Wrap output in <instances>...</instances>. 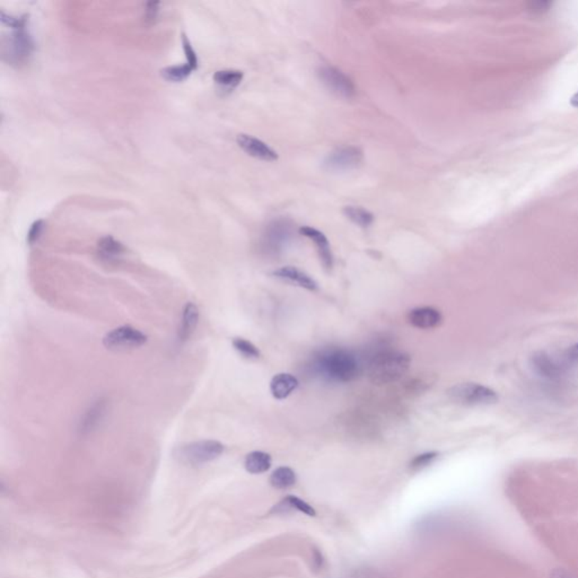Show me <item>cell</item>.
Here are the masks:
<instances>
[{
	"instance_id": "obj_1",
	"label": "cell",
	"mask_w": 578,
	"mask_h": 578,
	"mask_svg": "<svg viewBox=\"0 0 578 578\" xmlns=\"http://www.w3.org/2000/svg\"><path fill=\"white\" fill-rule=\"evenodd\" d=\"M0 17L1 23L13 30L9 41L4 44V59L7 58L11 65H23L28 61L34 49L33 40L26 31L28 16L14 17L1 11Z\"/></svg>"
},
{
	"instance_id": "obj_2",
	"label": "cell",
	"mask_w": 578,
	"mask_h": 578,
	"mask_svg": "<svg viewBox=\"0 0 578 578\" xmlns=\"http://www.w3.org/2000/svg\"><path fill=\"white\" fill-rule=\"evenodd\" d=\"M410 357L402 353H382L374 357L368 368V378L376 385L393 383L408 372Z\"/></svg>"
},
{
	"instance_id": "obj_3",
	"label": "cell",
	"mask_w": 578,
	"mask_h": 578,
	"mask_svg": "<svg viewBox=\"0 0 578 578\" xmlns=\"http://www.w3.org/2000/svg\"><path fill=\"white\" fill-rule=\"evenodd\" d=\"M318 368L326 378L337 382H349L359 374L358 359L343 349H333L321 355Z\"/></svg>"
},
{
	"instance_id": "obj_4",
	"label": "cell",
	"mask_w": 578,
	"mask_h": 578,
	"mask_svg": "<svg viewBox=\"0 0 578 578\" xmlns=\"http://www.w3.org/2000/svg\"><path fill=\"white\" fill-rule=\"evenodd\" d=\"M447 395L454 402L464 406H489L498 401V395L493 389L472 382L456 384L447 391Z\"/></svg>"
},
{
	"instance_id": "obj_5",
	"label": "cell",
	"mask_w": 578,
	"mask_h": 578,
	"mask_svg": "<svg viewBox=\"0 0 578 578\" xmlns=\"http://www.w3.org/2000/svg\"><path fill=\"white\" fill-rule=\"evenodd\" d=\"M224 445L217 441H198L182 445L176 451V456L182 464L200 466L220 458Z\"/></svg>"
},
{
	"instance_id": "obj_6",
	"label": "cell",
	"mask_w": 578,
	"mask_h": 578,
	"mask_svg": "<svg viewBox=\"0 0 578 578\" xmlns=\"http://www.w3.org/2000/svg\"><path fill=\"white\" fill-rule=\"evenodd\" d=\"M147 343V336L130 326H122L107 332L103 338L105 348L113 351L139 348Z\"/></svg>"
},
{
	"instance_id": "obj_7",
	"label": "cell",
	"mask_w": 578,
	"mask_h": 578,
	"mask_svg": "<svg viewBox=\"0 0 578 578\" xmlns=\"http://www.w3.org/2000/svg\"><path fill=\"white\" fill-rule=\"evenodd\" d=\"M318 75L321 82L338 97L351 99L356 93L353 80L336 67H321L318 70Z\"/></svg>"
},
{
	"instance_id": "obj_8",
	"label": "cell",
	"mask_w": 578,
	"mask_h": 578,
	"mask_svg": "<svg viewBox=\"0 0 578 578\" xmlns=\"http://www.w3.org/2000/svg\"><path fill=\"white\" fill-rule=\"evenodd\" d=\"M362 149L354 146L341 147L330 153L324 161V168L332 172H343V171L353 170L362 164Z\"/></svg>"
},
{
	"instance_id": "obj_9",
	"label": "cell",
	"mask_w": 578,
	"mask_h": 578,
	"mask_svg": "<svg viewBox=\"0 0 578 578\" xmlns=\"http://www.w3.org/2000/svg\"><path fill=\"white\" fill-rule=\"evenodd\" d=\"M236 141L247 155L255 157V159L266 161V162H274L278 159L277 151H274L270 146L263 143L262 140L258 139V138L252 137L250 134H241L236 138Z\"/></svg>"
},
{
	"instance_id": "obj_10",
	"label": "cell",
	"mask_w": 578,
	"mask_h": 578,
	"mask_svg": "<svg viewBox=\"0 0 578 578\" xmlns=\"http://www.w3.org/2000/svg\"><path fill=\"white\" fill-rule=\"evenodd\" d=\"M291 235V224L286 220H274L268 225L263 236V244L272 251H277L289 240Z\"/></svg>"
},
{
	"instance_id": "obj_11",
	"label": "cell",
	"mask_w": 578,
	"mask_h": 578,
	"mask_svg": "<svg viewBox=\"0 0 578 578\" xmlns=\"http://www.w3.org/2000/svg\"><path fill=\"white\" fill-rule=\"evenodd\" d=\"M299 233L316 244L322 264H323L326 270H331L332 267H333V255H332L331 247H330L329 241L326 239V236L320 230L311 228V226H303V228H299Z\"/></svg>"
},
{
	"instance_id": "obj_12",
	"label": "cell",
	"mask_w": 578,
	"mask_h": 578,
	"mask_svg": "<svg viewBox=\"0 0 578 578\" xmlns=\"http://www.w3.org/2000/svg\"><path fill=\"white\" fill-rule=\"evenodd\" d=\"M274 277L278 279H282V282H289L293 285L299 286V287L305 288L307 291H316L318 289V284L316 280L311 278L309 274L301 272L296 267H282V268L277 269L274 272Z\"/></svg>"
},
{
	"instance_id": "obj_13",
	"label": "cell",
	"mask_w": 578,
	"mask_h": 578,
	"mask_svg": "<svg viewBox=\"0 0 578 578\" xmlns=\"http://www.w3.org/2000/svg\"><path fill=\"white\" fill-rule=\"evenodd\" d=\"M441 312L434 307H418L410 311L408 321L418 329H433L441 323Z\"/></svg>"
},
{
	"instance_id": "obj_14",
	"label": "cell",
	"mask_w": 578,
	"mask_h": 578,
	"mask_svg": "<svg viewBox=\"0 0 578 578\" xmlns=\"http://www.w3.org/2000/svg\"><path fill=\"white\" fill-rule=\"evenodd\" d=\"M107 408V401L103 399H99L92 406H90L80 419V427H78L80 433L90 434L99 427L102 420L105 419Z\"/></svg>"
},
{
	"instance_id": "obj_15",
	"label": "cell",
	"mask_w": 578,
	"mask_h": 578,
	"mask_svg": "<svg viewBox=\"0 0 578 578\" xmlns=\"http://www.w3.org/2000/svg\"><path fill=\"white\" fill-rule=\"evenodd\" d=\"M297 387H299L297 378L288 373L277 374L270 382L272 395L278 400L289 397Z\"/></svg>"
},
{
	"instance_id": "obj_16",
	"label": "cell",
	"mask_w": 578,
	"mask_h": 578,
	"mask_svg": "<svg viewBox=\"0 0 578 578\" xmlns=\"http://www.w3.org/2000/svg\"><path fill=\"white\" fill-rule=\"evenodd\" d=\"M97 252H99L100 258L112 262V261L118 260L124 255L126 247L112 236L107 235L102 237L97 243Z\"/></svg>"
},
{
	"instance_id": "obj_17",
	"label": "cell",
	"mask_w": 578,
	"mask_h": 578,
	"mask_svg": "<svg viewBox=\"0 0 578 578\" xmlns=\"http://www.w3.org/2000/svg\"><path fill=\"white\" fill-rule=\"evenodd\" d=\"M532 365L539 375L549 378V380H556L562 374V368H560V365L555 363L550 356L543 354V353L533 356Z\"/></svg>"
},
{
	"instance_id": "obj_18",
	"label": "cell",
	"mask_w": 578,
	"mask_h": 578,
	"mask_svg": "<svg viewBox=\"0 0 578 578\" xmlns=\"http://www.w3.org/2000/svg\"><path fill=\"white\" fill-rule=\"evenodd\" d=\"M199 311L193 303H188L182 312L181 324L178 329V338L182 341L189 339L197 328Z\"/></svg>"
},
{
	"instance_id": "obj_19",
	"label": "cell",
	"mask_w": 578,
	"mask_h": 578,
	"mask_svg": "<svg viewBox=\"0 0 578 578\" xmlns=\"http://www.w3.org/2000/svg\"><path fill=\"white\" fill-rule=\"evenodd\" d=\"M297 510V512L303 513L307 516H316V512L310 504H307L304 501L296 496H287L279 504L274 505L272 512L274 514H280V513H288L291 510Z\"/></svg>"
},
{
	"instance_id": "obj_20",
	"label": "cell",
	"mask_w": 578,
	"mask_h": 578,
	"mask_svg": "<svg viewBox=\"0 0 578 578\" xmlns=\"http://www.w3.org/2000/svg\"><path fill=\"white\" fill-rule=\"evenodd\" d=\"M272 460L270 454L261 451H255L247 455L244 466L247 471L252 474H260L268 471L272 466Z\"/></svg>"
},
{
	"instance_id": "obj_21",
	"label": "cell",
	"mask_w": 578,
	"mask_h": 578,
	"mask_svg": "<svg viewBox=\"0 0 578 578\" xmlns=\"http://www.w3.org/2000/svg\"><path fill=\"white\" fill-rule=\"evenodd\" d=\"M296 481V473L293 469L288 468V466H280V468L276 469L270 476V483L272 487L277 488V489L293 487Z\"/></svg>"
},
{
	"instance_id": "obj_22",
	"label": "cell",
	"mask_w": 578,
	"mask_h": 578,
	"mask_svg": "<svg viewBox=\"0 0 578 578\" xmlns=\"http://www.w3.org/2000/svg\"><path fill=\"white\" fill-rule=\"evenodd\" d=\"M343 214L350 220L354 224L358 225L359 228H368L373 224L374 215L362 207L356 205H347L343 208Z\"/></svg>"
},
{
	"instance_id": "obj_23",
	"label": "cell",
	"mask_w": 578,
	"mask_h": 578,
	"mask_svg": "<svg viewBox=\"0 0 578 578\" xmlns=\"http://www.w3.org/2000/svg\"><path fill=\"white\" fill-rule=\"evenodd\" d=\"M244 74L241 70H234V69H226V70H218L215 73L214 82L217 85L228 90H233L241 84Z\"/></svg>"
},
{
	"instance_id": "obj_24",
	"label": "cell",
	"mask_w": 578,
	"mask_h": 578,
	"mask_svg": "<svg viewBox=\"0 0 578 578\" xmlns=\"http://www.w3.org/2000/svg\"><path fill=\"white\" fill-rule=\"evenodd\" d=\"M192 72H193V69L188 63H186L182 66L178 65V66L166 67L161 73H162V76L164 77L165 80L178 82L186 80L188 76L191 75Z\"/></svg>"
},
{
	"instance_id": "obj_25",
	"label": "cell",
	"mask_w": 578,
	"mask_h": 578,
	"mask_svg": "<svg viewBox=\"0 0 578 578\" xmlns=\"http://www.w3.org/2000/svg\"><path fill=\"white\" fill-rule=\"evenodd\" d=\"M232 343H233L235 350L239 351L244 358L258 359L260 357V350L252 343H250L249 340L243 339V338H234Z\"/></svg>"
},
{
	"instance_id": "obj_26",
	"label": "cell",
	"mask_w": 578,
	"mask_h": 578,
	"mask_svg": "<svg viewBox=\"0 0 578 578\" xmlns=\"http://www.w3.org/2000/svg\"><path fill=\"white\" fill-rule=\"evenodd\" d=\"M437 458H439V453L437 452H427L424 453V454L417 455L416 458L410 462V469L414 471H418L422 469L427 468Z\"/></svg>"
},
{
	"instance_id": "obj_27",
	"label": "cell",
	"mask_w": 578,
	"mask_h": 578,
	"mask_svg": "<svg viewBox=\"0 0 578 578\" xmlns=\"http://www.w3.org/2000/svg\"><path fill=\"white\" fill-rule=\"evenodd\" d=\"M182 44H183L184 53H186V57H187L188 65H189L193 70H196V69L198 68L197 53H196L195 50L192 48L191 43H190L186 34L182 36Z\"/></svg>"
},
{
	"instance_id": "obj_28",
	"label": "cell",
	"mask_w": 578,
	"mask_h": 578,
	"mask_svg": "<svg viewBox=\"0 0 578 578\" xmlns=\"http://www.w3.org/2000/svg\"><path fill=\"white\" fill-rule=\"evenodd\" d=\"M44 230V222L42 220H36L33 224L31 225L30 230L28 233V243L30 245L36 243L38 239L41 237L42 233Z\"/></svg>"
},
{
	"instance_id": "obj_29",
	"label": "cell",
	"mask_w": 578,
	"mask_h": 578,
	"mask_svg": "<svg viewBox=\"0 0 578 578\" xmlns=\"http://www.w3.org/2000/svg\"><path fill=\"white\" fill-rule=\"evenodd\" d=\"M159 3L156 1H151V3L146 4V21L154 22L157 17L159 13Z\"/></svg>"
},
{
	"instance_id": "obj_30",
	"label": "cell",
	"mask_w": 578,
	"mask_h": 578,
	"mask_svg": "<svg viewBox=\"0 0 578 578\" xmlns=\"http://www.w3.org/2000/svg\"><path fill=\"white\" fill-rule=\"evenodd\" d=\"M550 6L551 3L549 1H531L529 3V9L533 13H543L548 11Z\"/></svg>"
},
{
	"instance_id": "obj_31",
	"label": "cell",
	"mask_w": 578,
	"mask_h": 578,
	"mask_svg": "<svg viewBox=\"0 0 578 578\" xmlns=\"http://www.w3.org/2000/svg\"><path fill=\"white\" fill-rule=\"evenodd\" d=\"M551 578H575L569 572L562 568H557L551 573Z\"/></svg>"
},
{
	"instance_id": "obj_32",
	"label": "cell",
	"mask_w": 578,
	"mask_h": 578,
	"mask_svg": "<svg viewBox=\"0 0 578 578\" xmlns=\"http://www.w3.org/2000/svg\"><path fill=\"white\" fill-rule=\"evenodd\" d=\"M568 356L572 360H578V343L568 350Z\"/></svg>"
},
{
	"instance_id": "obj_33",
	"label": "cell",
	"mask_w": 578,
	"mask_h": 578,
	"mask_svg": "<svg viewBox=\"0 0 578 578\" xmlns=\"http://www.w3.org/2000/svg\"><path fill=\"white\" fill-rule=\"evenodd\" d=\"M570 103L573 107H578V92L577 93L574 94L573 97L570 100Z\"/></svg>"
}]
</instances>
